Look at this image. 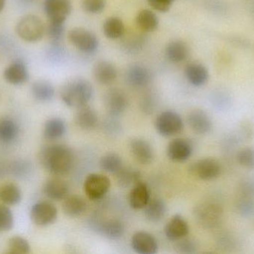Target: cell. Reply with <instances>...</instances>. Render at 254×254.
Listing matches in <instances>:
<instances>
[{
	"label": "cell",
	"instance_id": "cell-20",
	"mask_svg": "<svg viewBox=\"0 0 254 254\" xmlns=\"http://www.w3.org/2000/svg\"><path fill=\"white\" fill-rule=\"evenodd\" d=\"M95 228L101 236L110 240H119L125 232L123 222L116 219L101 221L95 225Z\"/></svg>",
	"mask_w": 254,
	"mask_h": 254
},
{
	"label": "cell",
	"instance_id": "cell-16",
	"mask_svg": "<svg viewBox=\"0 0 254 254\" xmlns=\"http://www.w3.org/2000/svg\"><path fill=\"white\" fill-rule=\"evenodd\" d=\"M188 123L190 129L195 134L204 135L212 129V120L209 115L204 110L195 109L188 116Z\"/></svg>",
	"mask_w": 254,
	"mask_h": 254
},
{
	"label": "cell",
	"instance_id": "cell-27",
	"mask_svg": "<svg viewBox=\"0 0 254 254\" xmlns=\"http://www.w3.org/2000/svg\"><path fill=\"white\" fill-rule=\"evenodd\" d=\"M167 212V206L164 200L154 198L149 200L143 208L145 217L151 222H158L162 220Z\"/></svg>",
	"mask_w": 254,
	"mask_h": 254
},
{
	"label": "cell",
	"instance_id": "cell-31",
	"mask_svg": "<svg viewBox=\"0 0 254 254\" xmlns=\"http://www.w3.org/2000/svg\"><path fill=\"white\" fill-rule=\"evenodd\" d=\"M66 132L65 122L60 118H52L46 121L43 135L46 140L54 141L59 140Z\"/></svg>",
	"mask_w": 254,
	"mask_h": 254
},
{
	"label": "cell",
	"instance_id": "cell-40",
	"mask_svg": "<svg viewBox=\"0 0 254 254\" xmlns=\"http://www.w3.org/2000/svg\"><path fill=\"white\" fill-rule=\"evenodd\" d=\"M13 224L14 218L11 210L4 205H0V233L10 231Z\"/></svg>",
	"mask_w": 254,
	"mask_h": 254
},
{
	"label": "cell",
	"instance_id": "cell-15",
	"mask_svg": "<svg viewBox=\"0 0 254 254\" xmlns=\"http://www.w3.org/2000/svg\"><path fill=\"white\" fill-rule=\"evenodd\" d=\"M4 80L10 85L19 86L28 82L29 73L23 61H15L9 64L3 72Z\"/></svg>",
	"mask_w": 254,
	"mask_h": 254
},
{
	"label": "cell",
	"instance_id": "cell-3",
	"mask_svg": "<svg viewBox=\"0 0 254 254\" xmlns=\"http://www.w3.org/2000/svg\"><path fill=\"white\" fill-rule=\"evenodd\" d=\"M46 31V27L40 16L28 14L22 16L16 25V32L22 40L28 43L40 41Z\"/></svg>",
	"mask_w": 254,
	"mask_h": 254
},
{
	"label": "cell",
	"instance_id": "cell-21",
	"mask_svg": "<svg viewBox=\"0 0 254 254\" xmlns=\"http://www.w3.org/2000/svg\"><path fill=\"white\" fill-rule=\"evenodd\" d=\"M149 200L150 192L146 183L141 180L134 183L128 197L130 207L134 210H141L146 207Z\"/></svg>",
	"mask_w": 254,
	"mask_h": 254
},
{
	"label": "cell",
	"instance_id": "cell-10",
	"mask_svg": "<svg viewBox=\"0 0 254 254\" xmlns=\"http://www.w3.org/2000/svg\"><path fill=\"white\" fill-rule=\"evenodd\" d=\"M43 8L49 22L65 23L72 10V4L71 0H45Z\"/></svg>",
	"mask_w": 254,
	"mask_h": 254
},
{
	"label": "cell",
	"instance_id": "cell-29",
	"mask_svg": "<svg viewBox=\"0 0 254 254\" xmlns=\"http://www.w3.org/2000/svg\"><path fill=\"white\" fill-rule=\"evenodd\" d=\"M33 96L37 101L48 102L55 97V89L53 85L48 81L40 80L34 82L31 86Z\"/></svg>",
	"mask_w": 254,
	"mask_h": 254
},
{
	"label": "cell",
	"instance_id": "cell-8",
	"mask_svg": "<svg viewBox=\"0 0 254 254\" xmlns=\"http://www.w3.org/2000/svg\"><path fill=\"white\" fill-rule=\"evenodd\" d=\"M111 182L107 176L101 174H89L85 179L83 189L86 196L92 201H98L104 198L109 192Z\"/></svg>",
	"mask_w": 254,
	"mask_h": 254
},
{
	"label": "cell",
	"instance_id": "cell-30",
	"mask_svg": "<svg viewBox=\"0 0 254 254\" xmlns=\"http://www.w3.org/2000/svg\"><path fill=\"white\" fill-rule=\"evenodd\" d=\"M103 31L107 38L117 40L125 35L126 28L125 22L120 17L110 16L104 22Z\"/></svg>",
	"mask_w": 254,
	"mask_h": 254
},
{
	"label": "cell",
	"instance_id": "cell-1",
	"mask_svg": "<svg viewBox=\"0 0 254 254\" xmlns=\"http://www.w3.org/2000/svg\"><path fill=\"white\" fill-rule=\"evenodd\" d=\"M40 159L43 167L54 175H65L74 165L72 151L64 145L45 146L40 152Z\"/></svg>",
	"mask_w": 254,
	"mask_h": 254
},
{
	"label": "cell",
	"instance_id": "cell-17",
	"mask_svg": "<svg viewBox=\"0 0 254 254\" xmlns=\"http://www.w3.org/2000/svg\"><path fill=\"white\" fill-rule=\"evenodd\" d=\"M190 228L187 221L180 215L173 216L166 225L164 233L170 241L176 242L185 238L189 234Z\"/></svg>",
	"mask_w": 254,
	"mask_h": 254
},
{
	"label": "cell",
	"instance_id": "cell-5",
	"mask_svg": "<svg viewBox=\"0 0 254 254\" xmlns=\"http://www.w3.org/2000/svg\"><path fill=\"white\" fill-rule=\"evenodd\" d=\"M68 40L74 47L85 54H94L99 47V40L96 34L82 27H76L70 30Z\"/></svg>",
	"mask_w": 254,
	"mask_h": 254
},
{
	"label": "cell",
	"instance_id": "cell-24",
	"mask_svg": "<svg viewBox=\"0 0 254 254\" xmlns=\"http://www.w3.org/2000/svg\"><path fill=\"white\" fill-rule=\"evenodd\" d=\"M43 193L46 197L54 201H61L68 195V184L61 178H52L45 183Z\"/></svg>",
	"mask_w": 254,
	"mask_h": 254
},
{
	"label": "cell",
	"instance_id": "cell-22",
	"mask_svg": "<svg viewBox=\"0 0 254 254\" xmlns=\"http://www.w3.org/2000/svg\"><path fill=\"white\" fill-rule=\"evenodd\" d=\"M185 77L192 86H203L207 83L209 79V73L207 69L199 63H190L185 69Z\"/></svg>",
	"mask_w": 254,
	"mask_h": 254
},
{
	"label": "cell",
	"instance_id": "cell-36",
	"mask_svg": "<svg viewBox=\"0 0 254 254\" xmlns=\"http://www.w3.org/2000/svg\"><path fill=\"white\" fill-rule=\"evenodd\" d=\"M237 212L244 217H250L254 213V202L252 195L242 193L241 196L237 201Z\"/></svg>",
	"mask_w": 254,
	"mask_h": 254
},
{
	"label": "cell",
	"instance_id": "cell-13",
	"mask_svg": "<svg viewBox=\"0 0 254 254\" xmlns=\"http://www.w3.org/2000/svg\"><path fill=\"white\" fill-rule=\"evenodd\" d=\"M127 84L134 88H143L152 82L150 70L140 64H134L128 67L125 75Z\"/></svg>",
	"mask_w": 254,
	"mask_h": 254
},
{
	"label": "cell",
	"instance_id": "cell-37",
	"mask_svg": "<svg viewBox=\"0 0 254 254\" xmlns=\"http://www.w3.org/2000/svg\"><path fill=\"white\" fill-rule=\"evenodd\" d=\"M8 253L12 254H26L31 252V246L25 239L20 237L10 238L7 244Z\"/></svg>",
	"mask_w": 254,
	"mask_h": 254
},
{
	"label": "cell",
	"instance_id": "cell-46",
	"mask_svg": "<svg viewBox=\"0 0 254 254\" xmlns=\"http://www.w3.org/2000/svg\"><path fill=\"white\" fill-rule=\"evenodd\" d=\"M6 0H0V13L4 9V6H5Z\"/></svg>",
	"mask_w": 254,
	"mask_h": 254
},
{
	"label": "cell",
	"instance_id": "cell-4",
	"mask_svg": "<svg viewBox=\"0 0 254 254\" xmlns=\"http://www.w3.org/2000/svg\"><path fill=\"white\" fill-rule=\"evenodd\" d=\"M223 209L219 204L204 202L194 208L193 216L197 223L204 229L217 228L223 219Z\"/></svg>",
	"mask_w": 254,
	"mask_h": 254
},
{
	"label": "cell",
	"instance_id": "cell-34",
	"mask_svg": "<svg viewBox=\"0 0 254 254\" xmlns=\"http://www.w3.org/2000/svg\"><path fill=\"white\" fill-rule=\"evenodd\" d=\"M19 134L17 124L10 119H4L0 121V141L4 143H10L14 141Z\"/></svg>",
	"mask_w": 254,
	"mask_h": 254
},
{
	"label": "cell",
	"instance_id": "cell-39",
	"mask_svg": "<svg viewBox=\"0 0 254 254\" xmlns=\"http://www.w3.org/2000/svg\"><path fill=\"white\" fill-rule=\"evenodd\" d=\"M237 162L243 168L254 170V148L246 147L241 149L237 154Z\"/></svg>",
	"mask_w": 254,
	"mask_h": 254
},
{
	"label": "cell",
	"instance_id": "cell-35",
	"mask_svg": "<svg viewBox=\"0 0 254 254\" xmlns=\"http://www.w3.org/2000/svg\"><path fill=\"white\" fill-rule=\"evenodd\" d=\"M99 166L103 171L116 174L123 167V161L122 158L117 154L109 153L101 158Z\"/></svg>",
	"mask_w": 254,
	"mask_h": 254
},
{
	"label": "cell",
	"instance_id": "cell-26",
	"mask_svg": "<svg viewBox=\"0 0 254 254\" xmlns=\"http://www.w3.org/2000/svg\"><path fill=\"white\" fill-rule=\"evenodd\" d=\"M165 54L170 62L179 64L185 61L189 56V48L182 40H173L167 44Z\"/></svg>",
	"mask_w": 254,
	"mask_h": 254
},
{
	"label": "cell",
	"instance_id": "cell-23",
	"mask_svg": "<svg viewBox=\"0 0 254 254\" xmlns=\"http://www.w3.org/2000/svg\"><path fill=\"white\" fill-rule=\"evenodd\" d=\"M75 115L77 126L84 131H92L98 124V116L93 107L86 104L78 107Z\"/></svg>",
	"mask_w": 254,
	"mask_h": 254
},
{
	"label": "cell",
	"instance_id": "cell-41",
	"mask_svg": "<svg viewBox=\"0 0 254 254\" xmlns=\"http://www.w3.org/2000/svg\"><path fill=\"white\" fill-rule=\"evenodd\" d=\"M107 3V0H82V7L87 13L97 14L105 9Z\"/></svg>",
	"mask_w": 254,
	"mask_h": 254
},
{
	"label": "cell",
	"instance_id": "cell-32",
	"mask_svg": "<svg viewBox=\"0 0 254 254\" xmlns=\"http://www.w3.org/2000/svg\"><path fill=\"white\" fill-rule=\"evenodd\" d=\"M118 185L122 188H127L140 180V172L131 167H122L115 174Z\"/></svg>",
	"mask_w": 254,
	"mask_h": 254
},
{
	"label": "cell",
	"instance_id": "cell-7",
	"mask_svg": "<svg viewBox=\"0 0 254 254\" xmlns=\"http://www.w3.org/2000/svg\"><path fill=\"white\" fill-rule=\"evenodd\" d=\"M190 172L201 180H215L222 173V165L215 158H203L195 161L190 167Z\"/></svg>",
	"mask_w": 254,
	"mask_h": 254
},
{
	"label": "cell",
	"instance_id": "cell-12",
	"mask_svg": "<svg viewBox=\"0 0 254 254\" xmlns=\"http://www.w3.org/2000/svg\"><path fill=\"white\" fill-rule=\"evenodd\" d=\"M193 152V146L188 140L176 138L169 143L167 155L170 161L175 163H184L188 161Z\"/></svg>",
	"mask_w": 254,
	"mask_h": 254
},
{
	"label": "cell",
	"instance_id": "cell-45",
	"mask_svg": "<svg viewBox=\"0 0 254 254\" xmlns=\"http://www.w3.org/2000/svg\"><path fill=\"white\" fill-rule=\"evenodd\" d=\"M142 109L143 111L148 113H152L155 108V101L152 97H146L142 101Z\"/></svg>",
	"mask_w": 254,
	"mask_h": 254
},
{
	"label": "cell",
	"instance_id": "cell-25",
	"mask_svg": "<svg viewBox=\"0 0 254 254\" xmlns=\"http://www.w3.org/2000/svg\"><path fill=\"white\" fill-rule=\"evenodd\" d=\"M88 204L83 197L77 195H68L64 198L62 208L64 214L74 218L83 215L87 210Z\"/></svg>",
	"mask_w": 254,
	"mask_h": 254
},
{
	"label": "cell",
	"instance_id": "cell-38",
	"mask_svg": "<svg viewBox=\"0 0 254 254\" xmlns=\"http://www.w3.org/2000/svg\"><path fill=\"white\" fill-rule=\"evenodd\" d=\"M48 36L55 44H59L65 33V23L64 22H49L46 27Z\"/></svg>",
	"mask_w": 254,
	"mask_h": 254
},
{
	"label": "cell",
	"instance_id": "cell-28",
	"mask_svg": "<svg viewBox=\"0 0 254 254\" xmlns=\"http://www.w3.org/2000/svg\"><path fill=\"white\" fill-rule=\"evenodd\" d=\"M135 21L137 27L145 32L155 31L159 26L158 16L149 9L140 10L136 16Z\"/></svg>",
	"mask_w": 254,
	"mask_h": 254
},
{
	"label": "cell",
	"instance_id": "cell-9",
	"mask_svg": "<svg viewBox=\"0 0 254 254\" xmlns=\"http://www.w3.org/2000/svg\"><path fill=\"white\" fill-rule=\"evenodd\" d=\"M58 214V209L52 203L40 201L31 207L30 218L37 226L47 227L55 223Z\"/></svg>",
	"mask_w": 254,
	"mask_h": 254
},
{
	"label": "cell",
	"instance_id": "cell-6",
	"mask_svg": "<svg viewBox=\"0 0 254 254\" xmlns=\"http://www.w3.org/2000/svg\"><path fill=\"white\" fill-rule=\"evenodd\" d=\"M155 127L160 135L164 137H173L183 131L184 122L179 113L166 110L157 116Z\"/></svg>",
	"mask_w": 254,
	"mask_h": 254
},
{
	"label": "cell",
	"instance_id": "cell-44",
	"mask_svg": "<svg viewBox=\"0 0 254 254\" xmlns=\"http://www.w3.org/2000/svg\"><path fill=\"white\" fill-rule=\"evenodd\" d=\"M149 4L154 10L159 12H167L173 5L174 0H147Z\"/></svg>",
	"mask_w": 254,
	"mask_h": 254
},
{
	"label": "cell",
	"instance_id": "cell-2",
	"mask_svg": "<svg viewBox=\"0 0 254 254\" xmlns=\"http://www.w3.org/2000/svg\"><path fill=\"white\" fill-rule=\"evenodd\" d=\"M92 84L83 78L71 79L64 85L61 95L63 101L70 107L78 108L88 104L93 96Z\"/></svg>",
	"mask_w": 254,
	"mask_h": 254
},
{
	"label": "cell",
	"instance_id": "cell-11",
	"mask_svg": "<svg viewBox=\"0 0 254 254\" xmlns=\"http://www.w3.org/2000/svg\"><path fill=\"white\" fill-rule=\"evenodd\" d=\"M104 107L110 116H120L128 107V97L122 89L111 88L104 97Z\"/></svg>",
	"mask_w": 254,
	"mask_h": 254
},
{
	"label": "cell",
	"instance_id": "cell-42",
	"mask_svg": "<svg viewBox=\"0 0 254 254\" xmlns=\"http://www.w3.org/2000/svg\"><path fill=\"white\" fill-rule=\"evenodd\" d=\"M177 243L175 246V249L177 252L181 254H195L196 252L198 246L194 240L191 239L185 238L178 240Z\"/></svg>",
	"mask_w": 254,
	"mask_h": 254
},
{
	"label": "cell",
	"instance_id": "cell-43",
	"mask_svg": "<svg viewBox=\"0 0 254 254\" xmlns=\"http://www.w3.org/2000/svg\"><path fill=\"white\" fill-rule=\"evenodd\" d=\"M103 129L107 134L117 135L122 131V125L116 119V116L109 115L108 118L103 123Z\"/></svg>",
	"mask_w": 254,
	"mask_h": 254
},
{
	"label": "cell",
	"instance_id": "cell-18",
	"mask_svg": "<svg viewBox=\"0 0 254 254\" xmlns=\"http://www.w3.org/2000/svg\"><path fill=\"white\" fill-rule=\"evenodd\" d=\"M129 149L133 158L140 164L147 165L153 161V149L146 140L141 138L133 139L130 142Z\"/></svg>",
	"mask_w": 254,
	"mask_h": 254
},
{
	"label": "cell",
	"instance_id": "cell-19",
	"mask_svg": "<svg viewBox=\"0 0 254 254\" xmlns=\"http://www.w3.org/2000/svg\"><path fill=\"white\" fill-rule=\"evenodd\" d=\"M93 76L98 83L110 85L117 79V68L110 61H100L94 66Z\"/></svg>",
	"mask_w": 254,
	"mask_h": 254
},
{
	"label": "cell",
	"instance_id": "cell-33",
	"mask_svg": "<svg viewBox=\"0 0 254 254\" xmlns=\"http://www.w3.org/2000/svg\"><path fill=\"white\" fill-rule=\"evenodd\" d=\"M0 200L6 205H16L22 200L20 189L13 183H7L0 188Z\"/></svg>",
	"mask_w": 254,
	"mask_h": 254
},
{
	"label": "cell",
	"instance_id": "cell-14",
	"mask_svg": "<svg viewBox=\"0 0 254 254\" xmlns=\"http://www.w3.org/2000/svg\"><path fill=\"white\" fill-rule=\"evenodd\" d=\"M131 246L132 250L138 254H155L158 249L156 239L144 231H139L132 236Z\"/></svg>",
	"mask_w": 254,
	"mask_h": 254
}]
</instances>
